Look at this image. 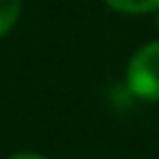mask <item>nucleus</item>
<instances>
[{
  "instance_id": "3",
  "label": "nucleus",
  "mask_w": 159,
  "mask_h": 159,
  "mask_svg": "<svg viewBox=\"0 0 159 159\" xmlns=\"http://www.w3.org/2000/svg\"><path fill=\"white\" fill-rule=\"evenodd\" d=\"M22 10V0H0V37L12 30Z\"/></svg>"
},
{
  "instance_id": "2",
  "label": "nucleus",
  "mask_w": 159,
  "mask_h": 159,
  "mask_svg": "<svg viewBox=\"0 0 159 159\" xmlns=\"http://www.w3.org/2000/svg\"><path fill=\"white\" fill-rule=\"evenodd\" d=\"M112 10L127 12V15H139V12H152L159 7V0H104Z\"/></svg>"
},
{
  "instance_id": "4",
  "label": "nucleus",
  "mask_w": 159,
  "mask_h": 159,
  "mask_svg": "<svg viewBox=\"0 0 159 159\" xmlns=\"http://www.w3.org/2000/svg\"><path fill=\"white\" fill-rule=\"evenodd\" d=\"M10 159H45V157H40V154H12Z\"/></svg>"
},
{
  "instance_id": "1",
  "label": "nucleus",
  "mask_w": 159,
  "mask_h": 159,
  "mask_svg": "<svg viewBox=\"0 0 159 159\" xmlns=\"http://www.w3.org/2000/svg\"><path fill=\"white\" fill-rule=\"evenodd\" d=\"M127 84L132 94L147 102L159 99V42H149L134 52L127 67Z\"/></svg>"
},
{
  "instance_id": "5",
  "label": "nucleus",
  "mask_w": 159,
  "mask_h": 159,
  "mask_svg": "<svg viewBox=\"0 0 159 159\" xmlns=\"http://www.w3.org/2000/svg\"><path fill=\"white\" fill-rule=\"evenodd\" d=\"M154 22H157V30H159V7H157V17H154Z\"/></svg>"
}]
</instances>
